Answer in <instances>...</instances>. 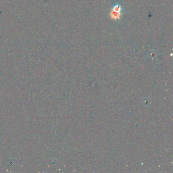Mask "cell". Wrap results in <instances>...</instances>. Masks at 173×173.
<instances>
[{
    "instance_id": "6da1fadb",
    "label": "cell",
    "mask_w": 173,
    "mask_h": 173,
    "mask_svg": "<svg viewBox=\"0 0 173 173\" xmlns=\"http://www.w3.org/2000/svg\"><path fill=\"white\" fill-rule=\"evenodd\" d=\"M121 15V12H115L111 9L110 12V15L112 19L116 20V19H120V16Z\"/></svg>"
},
{
    "instance_id": "7a4b0ae2",
    "label": "cell",
    "mask_w": 173,
    "mask_h": 173,
    "mask_svg": "<svg viewBox=\"0 0 173 173\" xmlns=\"http://www.w3.org/2000/svg\"><path fill=\"white\" fill-rule=\"evenodd\" d=\"M112 10L117 12H122V7L120 6V5L117 4L114 6V7H113V8L112 9Z\"/></svg>"
}]
</instances>
